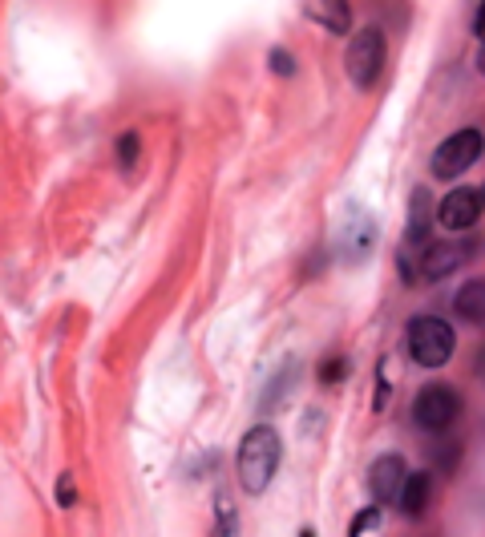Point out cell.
Instances as JSON below:
<instances>
[{
  "label": "cell",
  "mask_w": 485,
  "mask_h": 537,
  "mask_svg": "<svg viewBox=\"0 0 485 537\" xmlns=\"http://www.w3.org/2000/svg\"><path fill=\"white\" fill-rule=\"evenodd\" d=\"M279 457H283V445H279V433L271 424H255L251 433L243 437V445H239V485L251 493V497H259L267 485H271V477H275V469H279Z\"/></svg>",
  "instance_id": "6da1fadb"
},
{
  "label": "cell",
  "mask_w": 485,
  "mask_h": 537,
  "mask_svg": "<svg viewBox=\"0 0 485 537\" xmlns=\"http://www.w3.org/2000/svg\"><path fill=\"white\" fill-rule=\"evenodd\" d=\"M453 328L437 315H413L409 319V356L421 368H445L453 360Z\"/></svg>",
  "instance_id": "7a4b0ae2"
},
{
  "label": "cell",
  "mask_w": 485,
  "mask_h": 537,
  "mask_svg": "<svg viewBox=\"0 0 485 537\" xmlns=\"http://www.w3.org/2000/svg\"><path fill=\"white\" fill-rule=\"evenodd\" d=\"M344 69H348V77H352L356 89H372L376 85V77L384 69V33L376 25H364L352 37V45L344 53Z\"/></svg>",
  "instance_id": "3957f363"
},
{
  "label": "cell",
  "mask_w": 485,
  "mask_h": 537,
  "mask_svg": "<svg viewBox=\"0 0 485 537\" xmlns=\"http://www.w3.org/2000/svg\"><path fill=\"white\" fill-rule=\"evenodd\" d=\"M457 416H461V392L453 384H425L413 400V420L425 433H445Z\"/></svg>",
  "instance_id": "277c9868"
},
{
  "label": "cell",
  "mask_w": 485,
  "mask_h": 537,
  "mask_svg": "<svg viewBox=\"0 0 485 537\" xmlns=\"http://www.w3.org/2000/svg\"><path fill=\"white\" fill-rule=\"evenodd\" d=\"M477 158H481V134L477 130H457L453 138H445L437 146V154H433V178H457Z\"/></svg>",
  "instance_id": "5b68a950"
},
{
  "label": "cell",
  "mask_w": 485,
  "mask_h": 537,
  "mask_svg": "<svg viewBox=\"0 0 485 537\" xmlns=\"http://www.w3.org/2000/svg\"><path fill=\"white\" fill-rule=\"evenodd\" d=\"M469 251H473V247H469L465 239L429 243V247L421 251V279H425V283H441L445 275H453V271H461V267H465Z\"/></svg>",
  "instance_id": "8992f818"
},
{
  "label": "cell",
  "mask_w": 485,
  "mask_h": 537,
  "mask_svg": "<svg viewBox=\"0 0 485 537\" xmlns=\"http://www.w3.org/2000/svg\"><path fill=\"white\" fill-rule=\"evenodd\" d=\"M481 194L477 190H469V186H453L445 198H441V206H437V223L445 227V231H469L477 219H481Z\"/></svg>",
  "instance_id": "52a82bcc"
},
{
  "label": "cell",
  "mask_w": 485,
  "mask_h": 537,
  "mask_svg": "<svg viewBox=\"0 0 485 537\" xmlns=\"http://www.w3.org/2000/svg\"><path fill=\"white\" fill-rule=\"evenodd\" d=\"M409 481V469H405V457L397 453H384L372 461V473H368V489L372 497L384 505V501H401V489Z\"/></svg>",
  "instance_id": "ba28073f"
},
{
  "label": "cell",
  "mask_w": 485,
  "mask_h": 537,
  "mask_svg": "<svg viewBox=\"0 0 485 537\" xmlns=\"http://www.w3.org/2000/svg\"><path fill=\"white\" fill-rule=\"evenodd\" d=\"M453 307H457V315L465 319V324L485 328V279H469V283H461Z\"/></svg>",
  "instance_id": "9c48e42d"
},
{
  "label": "cell",
  "mask_w": 485,
  "mask_h": 537,
  "mask_svg": "<svg viewBox=\"0 0 485 537\" xmlns=\"http://www.w3.org/2000/svg\"><path fill=\"white\" fill-rule=\"evenodd\" d=\"M421 239H429V190L425 186L409 194V227H405L409 247H421Z\"/></svg>",
  "instance_id": "30bf717a"
},
{
  "label": "cell",
  "mask_w": 485,
  "mask_h": 537,
  "mask_svg": "<svg viewBox=\"0 0 485 537\" xmlns=\"http://www.w3.org/2000/svg\"><path fill=\"white\" fill-rule=\"evenodd\" d=\"M429 493H433V481H429V473H409V481H405V489H401V513L405 517H421L425 509H429Z\"/></svg>",
  "instance_id": "8fae6325"
},
{
  "label": "cell",
  "mask_w": 485,
  "mask_h": 537,
  "mask_svg": "<svg viewBox=\"0 0 485 537\" xmlns=\"http://www.w3.org/2000/svg\"><path fill=\"white\" fill-rule=\"evenodd\" d=\"M211 537H239V509H235V501L227 493H219V501H215V529H211Z\"/></svg>",
  "instance_id": "7c38bea8"
},
{
  "label": "cell",
  "mask_w": 485,
  "mask_h": 537,
  "mask_svg": "<svg viewBox=\"0 0 485 537\" xmlns=\"http://www.w3.org/2000/svg\"><path fill=\"white\" fill-rule=\"evenodd\" d=\"M320 21L332 33H348L352 29V5L348 0H320Z\"/></svg>",
  "instance_id": "4fadbf2b"
},
{
  "label": "cell",
  "mask_w": 485,
  "mask_h": 537,
  "mask_svg": "<svg viewBox=\"0 0 485 537\" xmlns=\"http://www.w3.org/2000/svg\"><path fill=\"white\" fill-rule=\"evenodd\" d=\"M372 525H380V509L376 505H368V509H360L352 521H348V537H364Z\"/></svg>",
  "instance_id": "5bb4252c"
},
{
  "label": "cell",
  "mask_w": 485,
  "mask_h": 537,
  "mask_svg": "<svg viewBox=\"0 0 485 537\" xmlns=\"http://www.w3.org/2000/svg\"><path fill=\"white\" fill-rule=\"evenodd\" d=\"M344 376H348V360H344V356H332V360L320 364V380H324V384H340Z\"/></svg>",
  "instance_id": "9a60e30c"
},
{
  "label": "cell",
  "mask_w": 485,
  "mask_h": 537,
  "mask_svg": "<svg viewBox=\"0 0 485 537\" xmlns=\"http://www.w3.org/2000/svg\"><path fill=\"white\" fill-rule=\"evenodd\" d=\"M118 162H122V170H130L138 162V134H122L118 138Z\"/></svg>",
  "instance_id": "2e32d148"
},
{
  "label": "cell",
  "mask_w": 485,
  "mask_h": 537,
  "mask_svg": "<svg viewBox=\"0 0 485 537\" xmlns=\"http://www.w3.org/2000/svg\"><path fill=\"white\" fill-rule=\"evenodd\" d=\"M433 465H437L441 473H453V469H457V445H437V449H433Z\"/></svg>",
  "instance_id": "e0dca14e"
},
{
  "label": "cell",
  "mask_w": 485,
  "mask_h": 537,
  "mask_svg": "<svg viewBox=\"0 0 485 537\" xmlns=\"http://www.w3.org/2000/svg\"><path fill=\"white\" fill-rule=\"evenodd\" d=\"M271 69H275L279 77H291V73H296V57L283 53V49H271Z\"/></svg>",
  "instance_id": "ac0fdd59"
},
{
  "label": "cell",
  "mask_w": 485,
  "mask_h": 537,
  "mask_svg": "<svg viewBox=\"0 0 485 537\" xmlns=\"http://www.w3.org/2000/svg\"><path fill=\"white\" fill-rule=\"evenodd\" d=\"M388 396H393V388H388V384H384V376H380V380H376V400H372V408H376V412H384V408H388Z\"/></svg>",
  "instance_id": "d6986e66"
},
{
  "label": "cell",
  "mask_w": 485,
  "mask_h": 537,
  "mask_svg": "<svg viewBox=\"0 0 485 537\" xmlns=\"http://www.w3.org/2000/svg\"><path fill=\"white\" fill-rule=\"evenodd\" d=\"M73 501H77V497H73V481L61 477V481H57V505H73Z\"/></svg>",
  "instance_id": "ffe728a7"
},
{
  "label": "cell",
  "mask_w": 485,
  "mask_h": 537,
  "mask_svg": "<svg viewBox=\"0 0 485 537\" xmlns=\"http://www.w3.org/2000/svg\"><path fill=\"white\" fill-rule=\"evenodd\" d=\"M473 372H477V376H481V380H485V344H481V348H477V360H473Z\"/></svg>",
  "instance_id": "44dd1931"
},
{
  "label": "cell",
  "mask_w": 485,
  "mask_h": 537,
  "mask_svg": "<svg viewBox=\"0 0 485 537\" xmlns=\"http://www.w3.org/2000/svg\"><path fill=\"white\" fill-rule=\"evenodd\" d=\"M477 69L485 73V45H481V53H477Z\"/></svg>",
  "instance_id": "7402d4cb"
},
{
  "label": "cell",
  "mask_w": 485,
  "mask_h": 537,
  "mask_svg": "<svg viewBox=\"0 0 485 537\" xmlns=\"http://www.w3.org/2000/svg\"><path fill=\"white\" fill-rule=\"evenodd\" d=\"M300 537H316V533H312V529H300Z\"/></svg>",
  "instance_id": "603a6c76"
},
{
  "label": "cell",
  "mask_w": 485,
  "mask_h": 537,
  "mask_svg": "<svg viewBox=\"0 0 485 537\" xmlns=\"http://www.w3.org/2000/svg\"><path fill=\"white\" fill-rule=\"evenodd\" d=\"M481 202H485V190H481Z\"/></svg>",
  "instance_id": "cb8c5ba5"
}]
</instances>
